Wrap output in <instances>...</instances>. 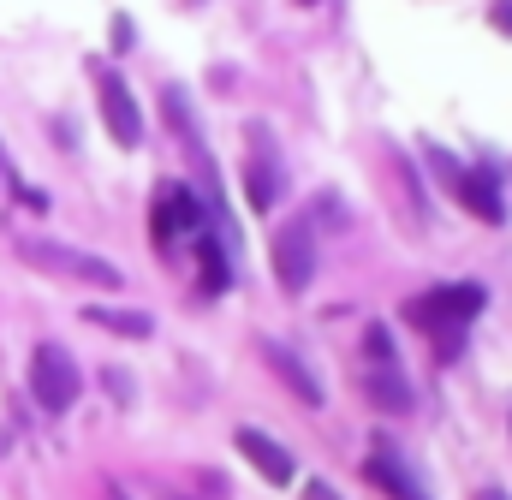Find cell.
Wrapping results in <instances>:
<instances>
[{
  "instance_id": "17",
  "label": "cell",
  "mask_w": 512,
  "mask_h": 500,
  "mask_svg": "<svg viewBox=\"0 0 512 500\" xmlns=\"http://www.w3.org/2000/svg\"><path fill=\"white\" fill-rule=\"evenodd\" d=\"M495 24H501V30H512V0H501V6H495Z\"/></svg>"
},
{
  "instance_id": "3",
  "label": "cell",
  "mask_w": 512,
  "mask_h": 500,
  "mask_svg": "<svg viewBox=\"0 0 512 500\" xmlns=\"http://www.w3.org/2000/svg\"><path fill=\"white\" fill-rule=\"evenodd\" d=\"M203 227H209V215H203V203H197L179 179L155 185V203H149V239H155L161 256H179Z\"/></svg>"
},
{
  "instance_id": "10",
  "label": "cell",
  "mask_w": 512,
  "mask_h": 500,
  "mask_svg": "<svg viewBox=\"0 0 512 500\" xmlns=\"http://www.w3.org/2000/svg\"><path fill=\"white\" fill-rule=\"evenodd\" d=\"M358 387H364V399L382 405V411H405V405H411V387H405L399 364H370V370L358 375Z\"/></svg>"
},
{
  "instance_id": "6",
  "label": "cell",
  "mask_w": 512,
  "mask_h": 500,
  "mask_svg": "<svg viewBox=\"0 0 512 500\" xmlns=\"http://www.w3.org/2000/svg\"><path fill=\"white\" fill-rule=\"evenodd\" d=\"M274 280L286 286V292H304L310 280H316V233H310V221H286L280 233H274Z\"/></svg>"
},
{
  "instance_id": "14",
  "label": "cell",
  "mask_w": 512,
  "mask_h": 500,
  "mask_svg": "<svg viewBox=\"0 0 512 500\" xmlns=\"http://www.w3.org/2000/svg\"><path fill=\"white\" fill-rule=\"evenodd\" d=\"M364 471H370V483H382V489H387L393 500H423L417 489H411V477H405V471H399V465H393L387 453H376V459H370Z\"/></svg>"
},
{
  "instance_id": "5",
  "label": "cell",
  "mask_w": 512,
  "mask_h": 500,
  "mask_svg": "<svg viewBox=\"0 0 512 500\" xmlns=\"http://www.w3.org/2000/svg\"><path fill=\"white\" fill-rule=\"evenodd\" d=\"M30 393H36V405H42V411H54V417L78 405L84 375H78V364H72V352H66V346L42 340V346L30 352Z\"/></svg>"
},
{
  "instance_id": "8",
  "label": "cell",
  "mask_w": 512,
  "mask_h": 500,
  "mask_svg": "<svg viewBox=\"0 0 512 500\" xmlns=\"http://www.w3.org/2000/svg\"><path fill=\"white\" fill-rule=\"evenodd\" d=\"M233 447H239L256 471H262V483H274V489H286V483H292V465H298V459H292L280 441H268L262 429H239V435H233Z\"/></svg>"
},
{
  "instance_id": "1",
  "label": "cell",
  "mask_w": 512,
  "mask_h": 500,
  "mask_svg": "<svg viewBox=\"0 0 512 500\" xmlns=\"http://www.w3.org/2000/svg\"><path fill=\"white\" fill-rule=\"evenodd\" d=\"M12 250H18V262H30L36 274H54V280H78V286H102V292H120L126 286V274L108 256H90V250L42 239V233H18Z\"/></svg>"
},
{
  "instance_id": "15",
  "label": "cell",
  "mask_w": 512,
  "mask_h": 500,
  "mask_svg": "<svg viewBox=\"0 0 512 500\" xmlns=\"http://www.w3.org/2000/svg\"><path fill=\"white\" fill-rule=\"evenodd\" d=\"M364 358H370V364H393V334H387L382 322L364 328Z\"/></svg>"
},
{
  "instance_id": "12",
  "label": "cell",
  "mask_w": 512,
  "mask_h": 500,
  "mask_svg": "<svg viewBox=\"0 0 512 500\" xmlns=\"http://www.w3.org/2000/svg\"><path fill=\"white\" fill-rule=\"evenodd\" d=\"M84 322H96V328H108V334H120V340H149V334H155V316H143V310H114V304H90Z\"/></svg>"
},
{
  "instance_id": "13",
  "label": "cell",
  "mask_w": 512,
  "mask_h": 500,
  "mask_svg": "<svg viewBox=\"0 0 512 500\" xmlns=\"http://www.w3.org/2000/svg\"><path fill=\"white\" fill-rule=\"evenodd\" d=\"M191 245H197V262H203V292H209V298H221V292H227V280H233V268H227V250H221V239H215V233L203 227V233H197Z\"/></svg>"
},
{
  "instance_id": "2",
  "label": "cell",
  "mask_w": 512,
  "mask_h": 500,
  "mask_svg": "<svg viewBox=\"0 0 512 500\" xmlns=\"http://www.w3.org/2000/svg\"><path fill=\"white\" fill-rule=\"evenodd\" d=\"M483 304H489V292H483L477 280H453V286H429V292L405 298V304H399V316H405L411 328H423V334L459 340V334L483 316Z\"/></svg>"
},
{
  "instance_id": "4",
  "label": "cell",
  "mask_w": 512,
  "mask_h": 500,
  "mask_svg": "<svg viewBox=\"0 0 512 500\" xmlns=\"http://www.w3.org/2000/svg\"><path fill=\"white\" fill-rule=\"evenodd\" d=\"M429 161H435V173L447 179V191L477 215V221H507V203H501V179H495V167H465V161H453L447 149H429Z\"/></svg>"
},
{
  "instance_id": "16",
  "label": "cell",
  "mask_w": 512,
  "mask_h": 500,
  "mask_svg": "<svg viewBox=\"0 0 512 500\" xmlns=\"http://www.w3.org/2000/svg\"><path fill=\"white\" fill-rule=\"evenodd\" d=\"M304 500H340L328 483H304Z\"/></svg>"
},
{
  "instance_id": "18",
  "label": "cell",
  "mask_w": 512,
  "mask_h": 500,
  "mask_svg": "<svg viewBox=\"0 0 512 500\" xmlns=\"http://www.w3.org/2000/svg\"><path fill=\"white\" fill-rule=\"evenodd\" d=\"M477 500H512L507 489H477Z\"/></svg>"
},
{
  "instance_id": "11",
  "label": "cell",
  "mask_w": 512,
  "mask_h": 500,
  "mask_svg": "<svg viewBox=\"0 0 512 500\" xmlns=\"http://www.w3.org/2000/svg\"><path fill=\"white\" fill-rule=\"evenodd\" d=\"M262 358L274 364V375H280V381H286V387H292L304 405H322V387H316V375L304 370V364H298V358H292L280 340H262Z\"/></svg>"
},
{
  "instance_id": "9",
  "label": "cell",
  "mask_w": 512,
  "mask_h": 500,
  "mask_svg": "<svg viewBox=\"0 0 512 500\" xmlns=\"http://www.w3.org/2000/svg\"><path fill=\"white\" fill-rule=\"evenodd\" d=\"M245 203L256 215H268L280 203V161H274V149H251V161H245Z\"/></svg>"
},
{
  "instance_id": "19",
  "label": "cell",
  "mask_w": 512,
  "mask_h": 500,
  "mask_svg": "<svg viewBox=\"0 0 512 500\" xmlns=\"http://www.w3.org/2000/svg\"><path fill=\"white\" fill-rule=\"evenodd\" d=\"M0 173H6V143H0Z\"/></svg>"
},
{
  "instance_id": "7",
  "label": "cell",
  "mask_w": 512,
  "mask_h": 500,
  "mask_svg": "<svg viewBox=\"0 0 512 500\" xmlns=\"http://www.w3.org/2000/svg\"><path fill=\"white\" fill-rule=\"evenodd\" d=\"M96 96H102V125L114 131V143H120V149H137V143H143V114H137V102H131L126 78H120V72H102V78H96Z\"/></svg>"
}]
</instances>
